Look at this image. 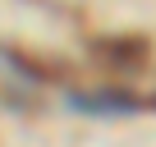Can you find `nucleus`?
<instances>
[{"label": "nucleus", "instance_id": "f03ea898", "mask_svg": "<svg viewBox=\"0 0 156 147\" xmlns=\"http://www.w3.org/2000/svg\"><path fill=\"white\" fill-rule=\"evenodd\" d=\"M92 55L115 74H133L151 60V41L147 37H106V41H92Z\"/></svg>", "mask_w": 156, "mask_h": 147}, {"label": "nucleus", "instance_id": "f257e3e1", "mask_svg": "<svg viewBox=\"0 0 156 147\" xmlns=\"http://www.w3.org/2000/svg\"><path fill=\"white\" fill-rule=\"evenodd\" d=\"M69 106L83 115H133L156 106V97H138L129 88H97V92H69Z\"/></svg>", "mask_w": 156, "mask_h": 147}]
</instances>
